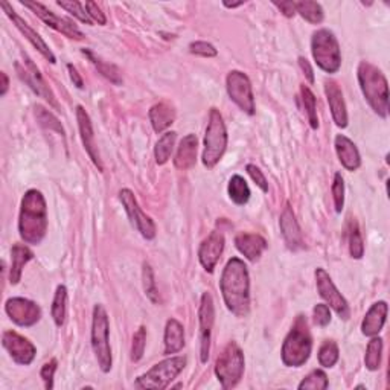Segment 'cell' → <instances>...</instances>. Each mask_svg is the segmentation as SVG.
Listing matches in <instances>:
<instances>
[{
    "mask_svg": "<svg viewBox=\"0 0 390 390\" xmlns=\"http://www.w3.org/2000/svg\"><path fill=\"white\" fill-rule=\"evenodd\" d=\"M220 288L228 309L237 317H246L250 311V277L244 261L232 258L221 274Z\"/></svg>",
    "mask_w": 390,
    "mask_h": 390,
    "instance_id": "6da1fadb",
    "label": "cell"
},
{
    "mask_svg": "<svg viewBox=\"0 0 390 390\" xmlns=\"http://www.w3.org/2000/svg\"><path fill=\"white\" fill-rule=\"evenodd\" d=\"M20 237L28 244L37 246L46 237L48 209L46 200L40 190L29 189L25 194L19 216Z\"/></svg>",
    "mask_w": 390,
    "mask_h": 390,
    "instance_id": "7a4b0ae2",
    "label": "cell"
},
{
    "mask_svg": "<svg viewBox=\"0 0 390 390\" xmlns=\"http://www.w3.org/2000/svg\"><path fill=\"white\" fill-rule=\"evenodd\" d=\"M358 83L372 110L381 118L389 113V85L384 74L374 64L363 62L358 66Z\"/></svg>",
    "mask_w": 390,
    "mask_h": 390,
    "instance_id": "3957f363",
    "label": "cell"
},
{
    "mask_svg": "<svg viewBox=\"0 0 390 390\" xmlns=\"http://www.w3.org/2000/svg\"><path fill=\"white\" fill-rule=\"evenodd\" d=\"M313 351V339L307 319L299 316L282 344V361L288 368H300L308 361Z\"/></svg>",
    "mask_w": 390,
    "mask_h": 390,
    "instance_id": "277c9868",
    "label": "cell"
},
{
    "mask_svg": "<svg viewBox=\"0 0 390 390\" xmlns=\"http://www.w3.org/2000/svg\"><path fill=\"white\" fill-rule=\"evenodd\" d=\"M228 148V130L221 113L216 109L209 111V123L204 134L203 165L206 168H214L226 153Z\"/></svg>",
    "mask_w": 390,
    "mask_h": 390,
    "instance_id": "5b68a950",
    "label": "cell"
},
{
    "mask_svg": "<svg viewBox=\"0 0 390 390\" xmlns=\"http://www.w3.org/2000/svg\"><path fill=\"white\" fill-rule=\"evenodd\" d=\"M311 52L316 64L326 74L339 72L342 66V52L339 40L329 29H319L311 39Z\"/></svg>",
    "mask_w": 390,
    "mask_h": 390,
    "instance_id": "8992f818",
    "label": "cell"
},
{
    "mask_svg": "<svg viewBox=\"0 0 390 390\" xmlns=\"http://www.w3.org/2000/svg\"><path fill=\"white\" fill-rule=\"evenodd\" d=\"M244 374V354L235 342H230L218 355L215 363V375L223 389L235 387Z\"/></svg>",
    "mask_w": 390,
    "mask_h": 390,
    "instance_id": "52a82bcc",
    "label": "cell"
},
{
    "mask_svg": "<svg viewBox=\"0 0 390 390\" xmlns=\"http://www.w3.org/2000/svg\"><path fill=\"white\" fill-rule=\"evenodd\" d=\"M92 348L97 355L98 365L102 372H110L111 369V348H110V326L107 311L102 305L93 308L92 320Z\"/></svg>",
    "mask_w": 390,
    "mask_h": 390,
    "instance_id": "ba28073f",
    "label": "cell"
},
{
    "mask_svg": "<svg viewBox=\"0 0 390 390\" xmlns=\"http://www.w3.org/2000/svg\"><path fill=\"white\" fill-rule=\"evenodd\" d=\"M185 357H169L153 366L146 374L139 377L134 381V386L137 389L163 390L171 384L172 379H176L180 375V372L185 369Z\"/></svg>",
    "mask_w": 390,
    "mask_h": 390,
    "instance_id": "9c48e42d",
    "label": "cell"
},
{
    "mask_svg": "<svg viewBox=\"0 0 390 390\" xmlns=\"http://www.w3.org/2000/svg\"><path fill=\"white\" fill-rule=\"evenodd\" d=\"M226 89L229 98L247 115H255V97L252 83L241 71H232L226 78Z\"/></svg>",
    "mask_w": 390,
    "mask_h": 390,
    "instance_id": "30bf717a",
    "label": "cell"
},
{
    "mask_svg": "<svg viewBox=\"0 0 390 390\" xmlns=\"http://www.w3.org/2000/svg\"><path fill=\"white\" fill-rule=\"evenodd\" d=\"M314 276H316V285H317V291L320 294V298H322L328 305L335 311L337 316L343 320H348L351 316L349 305H348V302H346V299L340 294V291L337 290V287L331 279V276H329L323 268H317Z\"/></svg>",
    "mask_w": 390,
    "mask_h": 390,
    "instance_id": "8fae6325",
    "label": "cell"
},
{
    "mask_svg": "<svg viewBox=\"0 0 390 390\" xmlns=\"http://www.w3.org/2000/svg\"><path fill=\"white\" fill-rule=\"evenodd\" d=\"M119 198L128 215L130 221H132V224L137 229V232H141V235L145 239H154L155 238V224L150 216L141 209V206H139L132 190L123 189L119 193Z\"/></svg>",
    "mask_w": 390,
    "mask_h": 390,
    "instance_id": "7c38bea8",
    "label": "cell"
},
{
    "mask_svg": "<svg viewBox=\"0 0 390 390\" xmlns=\"http://www.w3.org/2000/svg\"><path fill=\"white\" fill-rule=\"evenodd\" d=\"M22 5L25 8H29V10L34 14H36L43 23H46L49 26V28L55 29L60 34H63V36H66L67 39H72V40H83L84 39V34L80 29H78L76 25H74L71 20L63 19V17L54 14L49 10V8H46L43 4L22 2Z\"/></svg>",
    "mask_w": 390,
    "mask_h": 390,
    "instance_id": "4fadbf2b",
    "label": "cell"
},
{
    "mask_svg": "<svg viewBox=\"0 0 390 390\" xmlns=\"http://www.w3.org/2000/svg\"><path fill=\"white\" fill-rule=\"evenodd\" d=\"M15 71H17V74H19L20 80L28 84L29 89H32L34 93L39 95V97H41L43 99H46L54 109H58V102L55 99V95L52 93L50 88L45 81V78L41 76L37 66L32 63L31 58L25 55L23 64L15 63Z\"/></svg>",
    "mask_w": 390,
    "mask_h": 390,
    "instance_id": "5bb4252c",
    "label": "cell"
},
{
    "mask_svg": "<svg viewBox=\"0 0 390 390\" xmlns=\"http://www.w3.org/2000/svg\"><path fill=\"white\" fill-rule=\"evenodd\" d=\"M5 311L15 325L23 328L34 326L41 317V309L37 303L25 298L8 299L5 303Z\"/></svg>",
    "mask_w": 390,
    "mask_h": 390,
    "instance_id": "9a60e30c",
    "label": "cell"
},
{
    "mask_svg": "<svg viewBox=\"0 0 390 390\" xmlns=\"http://www.w3.org/2000/svg\"><path fill=\"white\" fill-rule=\"evenodd\" d=\"M215 322V308L211 293H203L200 309H198V323H200V358L206 363L211 352V334Z\"/></svg>",
    "mask_w": 390,
    "mask_h": 390,
    "instance_id": "2e32d148",
    "label": "cell"
},
{
    "mask_svg": "<svg viewBox=\"0 0 390 390\" xmlns=\"http://www.w3.org/2000/svg\"><path fill=\"white\" fill-rule=\"evenodd\" d=\"M2 344L4 348L10 352L11 358L17 365L28 366L36 358L37 349L28 339H25L23 335L17 334L15 331H5L2 335Z\"/></svg>",
    "mask_w": 390,
    "mask_h": 390,
    "instance_id": "e0dca14e",
    "label": "cell"
},
{
    "mask_svg": "<svg viewBox=\"0 0 390 390\" xmlns=\"http://www.w3.org/2000/svg\"><path fill=\"white\" fill-rule=\"evenodd\" d=\"M0 6H2V10H4V11L6 13V15L10 17V19L13 20V23L15 25V28L23 34L25 39L28 40V41L31 43V45H32L34 48H36V49L40 52V54L48 60L49 63L55 64V63H57V58H55L54 54H52V50H50L49 46L46 45V41L43 40V39L39 36V34H37L36 31H34V29L31 28V26H29L28 23H26V22L22 19V17L13 10V8L10 6V4L2 2V4H0Z\"/></svg>",
    "mask_w": 390,
    "mask_h": 390,
    "instance_id": "ac0fdd59",
    "label": "cell"
},
{
    "mask_svg": "<svg viewBox=\"0 0 390 390\" xmlns=\"http://www.w3.org/2000/svg\"><path fill=\"white\" fill-rule=\"evenodd\" d=\"M76 120H78V128H80V136H81V141H83L85 151H88L89 158L95 163V167L98 168V171H102V162H101V155L98 151V145H97V142H95L92 119L88 111H85L84 107H81V106L76 107Z\"/></svg>",
    "mask_w": 390,
    "mask_h": 390,
    "instance_id": "d6986e66",
    "label": "cell"
},
{
    "mask_svg": "<svg viewBox=\"0 0 390 390\" xmlns=\"http://www.w3.org/2000/svg\"><path fill=\"white\" fill-rule=\"evenodd\" d=\"M224 250V235L221 232L214 230L209 237H207L198 250V259L207 273H212L215 270L216 263L220 261L221 253Z\"/></svg>",
    "mask_w": 390,
    "mask_h": 390,
    "instance_id": "ffe728a7",
    "label": "cell"
},
{
    "mask_svg": "<svg viewBox=\"0 0 390 390\" xmlns=\"http://www.w3.org/2000/svg\"><path fill=\"white\" fill-rule=\"evenodd\" d=\"M279 226H281V232L282 237L287 242V246L290 250H299L303 249V238H302V232L299 228V223L296 220V215L293 212V207L290 203L285 204L284 211L281 214L279 218Z\"/></svg>",
    "mask_w": 390,
    "mask_h": 390,
    "instance_id": "44dd1931",
    "label": "cell"
},
{
    "mask_svg": "<svg viewBox=\"0 0 390 390\" xmlns=\"http://www.w3.org/2000/svg\"><path fill=\"white\" fill-rule=\"evenodd\" d=\"M325 93L335 125L346 128L348 127V110H346V104L340 88L335 81H325Z\"/></svg>",
    "mask_w": 390,
    "mask_h": 390,
    "instance_id": "7402d4cb",
    "label": "cell"
},
{
    "mask_svg": "<svg viewBox=\"0 0 390 390\" xmlns=\"http://www.w3.org/2000/svg\"><path fill=\"white\" fill-rule=\"evenodd\" d=\"M235 246L241 255H244L249 261H258L267 249V241L258 233H238L235 238Z\"/></svg>",
    "mask_w": 390,
    "mask_h": 390,
    "instance_id": "603a6c76",
    "label": "cell"
},
{
    "mask_svg": "<svg viewBox=\"0 0 390 390\" xmlns=\"http://www.w3.org/2000/svg\"><path fill=\"white\" fill-rule=\"evenodd\" d=\"M387 303L384 300H379L374 303L369 308L365 319L361 323V333L368 337H375L381 333V329L384 328L386 319H387Z\"/></svg>",
    "mask_w": 390,
    "mask_h": 390,
    "instance_id": "cb8c5ba5",
    "label": "cell"
},
{
    "mask_svg": "<svg viewBox=\"0 0 390 390\" xmlns=\"http://www.w3.org/2000/svg\"><path fill=\"white\" fill-rule=\"evenodd\" d=\"M335 153L339 160L348 171H357L361 165L360 153L349 137L339 134L335 137Z\"/></svg>",
    "mask_w": 390,
    "mask_h": 390,
    "instance_id": "d4e9b609",
    "label": "cell"
},
{
    "mask_svg": "<svg viewBox=\"0 0 390 390\" xmlns=\"http://www.w3.org/2000/svg\"><path fill=\"white\" fill-rule=\"evenodd\" d=\"M197 146L198 141L195 134H188L181 139L174 158V167L177 169L186 171L194 167L197 162Z\"/></svg>",
    "mask_w": 390,
    "mask_h": 390,
    "instance_id": "484cf974",
    "label": "cell"
},
{
    "mask_svg": "<svg viewBox=\"0 0 390 390\" xmlns=\"http://www.w3.org/2000/svg\"><path fill=\"white\" fill-rule=\"evenodd\" d=\"M163 343H165V355H171V354H177L185 346V331L183 326L176 319H169L167 322V326H165V337H163Z\"/></svg>",
    "mask_w": 390,
    "mask_h": 390,
    "instance_id": "4316f807",
    "label": "cell"
},
{
    "mask_svg": "<svg viewBox=\"0 0 390 390\" xmlns=\"http://www.w3.org/2000/svg\"><path fill=\"white\" fill-rule=\"evenodd\" d=\"M176 120V110L167 102H159L150 110V123L155 133H162Z\"/></svg>",
    "mask_w": 390,
    "mask_h": 390,
    "instance_id": "83f0119b",
    "label": "cell"
},
{
    "mask_svg": "<svg viewBox=\"0 0 390 390\" xmlns=\"http://www.w3.org/2000/svg\"><path fill=\"white\" fill-rule=\"evenodd\" d=\"M34 258V253L26 246L15 244L11 249V270H10V282L17 285L22 279V272L25 265Z\"/></svg>",
    "mask_w": 390,
    "mask_h": 390,
    "instance_id": "f1b7e54d",
    "label": "cell"
},
{
    "mask_svg": "<svg viewBox=\"0 0 390 390\" xmlns=\"http://www.w3.org/2000/svg\"><path fill=\"white\" fill-rule=\"evenodd\" d=\"M83 54L89 58V62L97 67V71L104 76V78H107L109 81H111L113 84L116 85H120L123 84V76H120V72H119V69L115 66V64H110L107 62H104V60L98 55H95L92 50L89 49H83Z\"/></svg>",
    "mask_w": 390,
    "mask_h": 390,
    "instance_id": "f546056e",
    "label": "cell"
},
{
    "mask_svg": "<svg viewBox=\"0 0 390 390\" xmlns=\"http://www.w3.org/2000/svg\"><path fill=\"white\" fill-rule=\"evenodd\" d=\"M176 141H177V133L176 132H167L165 134H162V137L155 144L154 148V158L158 165H165L172 154V150L176 146Z\"/></svg>",
    "mask_w": 390,
    "mask_h": 390,
    "instance_id": "4dcf8cb0",
    "label": "cell"
},
{
    "mask_svg": "<svg viewBox=\"0 0 390 390\" xmlns=\"http://www.w3.org/2000/svg\"><path fill=\"white\" fill-rule=\"evenodd\" d=\"M228 193H229L230 200L238 206H244L250 200V188L247 185V181L241 176H233L230 179Z\"/></svg>",
    "mask_w": 390,
    "mask_h": 390,
    "instance_id": "1f68e13d",
    "label": "cell"
},
{
    "mask_svg": "<svg viewBox=\"0 0 390 390\" xmlns=\"http://www.w3.org/2000/svg\"><path fill=\"white\" fill-rule=\"evenodd\" d=\"M66 308H67V288L64 285H58L54 296V302H52V309H50L52 319H54L57 326H62L64 323Z\"/></svg>",
    "mask_w": 390,
    "mask_h": 390,
    "instance_id": "d6a6232c",
    "label": "cell"
},
{
    "mask_svg": "<svg viewBox=\"0 0 390 390\" xmlns=\"http://www.w3.org/2000/svg\"><path fill=\"white\" fill-rule=\"evenodd\" d=\"M296 13H299L303 19H305L311 25H319L323 22V8L317 2H296Z\"/></svg>",
    "mask_w": 390,
    "mask_h": 390,
    "instance_id": "836d02e7",
    "label": "cell"
},
{
    "mask_svg": "<svg viewBox=\"0 0 390 390\" xmlns=\"http://www.w3.org/2000/svg\"><path fill=\"white\" fill-rule=\"evenodd\" d=\"M381 355H383V339L381 337H372V340L368 343L365 365L369 370H378L381 365Z\"/></svg>",
    "mask_w": 390,
    "mask_h": 390,
    "instance_id": "e575fe53",
    "label": "cell"
},
{
    "mask_svg": "<svg viewBox=\"0 0 390 390\" xmlns=\"http://www.w3.org/2000/svg\"><path fill=\"white\" fill-rule=\"evenodd\" d=\"M300 93H302L303 107H305L307 116H308V123H309L311 128L317 130L319 128V116H317V102H316L314 93L311 92L307 85H302Z\"/></svg>",
    "mask_w": 390,
    "mask_h": 390,
    "instance_id": "d590c367",
    "label": "cell"
},
{
    "mask_svg": "<svg viewBox=\"0 0 390 390\" xmlns=\"http://www.w3.org/2000/svg\"><path fill=\"white\" fill-rule=\"evenodd\" d=\"M339 361V346L335 342L328 340L319 349V363L323 368H333Z\"/></svg>",
    "mask_w": 390,
    "mask_h": 390,
    "instance_id": "8d00e7d4",
    "label": "cell"
},
{
    "mask_svg": "<svg viewBox=\"0 0 390 390\" xmlns=\"http://www.w3.org/2000/svg\"><path fill=\"white\" fill-rule=\"evenodd\" d=\"M36 116H37L39 124L43 128H48V130H50V132H57L58 134H62V136L66 134L62 123H60V120L54 115H52L49 110H46L45 107L37 106L36 107Z\"/></svg>",
    "mask_w": 390,
    "mask_h": 390,
    "instance_id": "74e56055",
    "label": "cell"
},
{
    "mask_svg": "<svg viewBox=\"0 0 390 390\" xmlns=\"http://www.w3.org/2000/svg\"><path fill=\"white\" fill-rule=\"evenodd\" d=\"M329 386L328 377L323 370L316 369L311 372L308 377H305L302 379V383L299 384V389H309V390H325Z\"/></svg>",
    "mask_w": 390,
    "mask_h": 390,
    "instance_id": "f35d334b",
    "label": "cell"
},
{
    "mask_svg": "<svg viewBox=\"0 0 390 390\" xmlns=\"http://www.w3.org/2000/svg\"><path fill=\"white\" fill-rule=\"evenodd\" d=\"M349 253L354 259H361L365 255V242H363L358 224L352 221L349 226Z\"/></svg>",
    "mask_w": 390,
    "mask_h": 390,
    "instance_id": "ab89813d",
    "label": "cell"
},
{
    "mask_svg": "<svg viewBox=\"0 0 390 390\" xmlns=\"http://www.w3.org/2000/svg\"><path fill=\"white\" fill-rule=\"evenodd\" d=\"M142 279H144V290L146 298H148L153 303H159L160 302V296L158 287H155V279H154V272L150 264H144V270H142Z\"/></svg>",
    "mask_w": 390,
    "mask_h": 390,
    "instance_id": "60d3db41",
    "label": "cell"
},
{
    "mask_svg": "<svg viewBox=\"0 0 390 390\" xmlns=\"http://www.w3.org/2000/svg\"><path fill=\"white\" fill-rule=\"evenodd\" d=\"M57 5L60 8H63V10H66L67 13H71L80 22H83L85 25H92L93 23L92 19L89 17V14H88V11H85L84 4H80V2H62V0H58Z\"/></svg>",
    "mask_w": 390,
    "mask_h": 390,
    "instance_id": "b9f144b4",
    "label": "cell"
},
{
    "mask_svg": "<svg viewBox=\"0 0 390 390\" xmlns=\"http://www.w3.org/2000/svg\"><path fill=\"white\" fill-rule=\"evenodd\" d=\"M333 197H334V206L335 212L340 214L344 206V180L340 172H335L334 181H333Z\"/></svg>",
    "mask_w": 390,
    "mask_h": 390,
    "instance_id": "7bdbcfd3",
    "label": "cell"
},
{
    "mask_svg": "<svg viewBox=\"0 0 390 390\" xmlns=\"http://www.w3.org/2000/svg\"><path fill=\"white\" fill-rule=\"evenodd\" d=\"M146 344V328L141 326L137 329V333L133 337V346H132V360L136 363L144 357Z\"/></svg>",
    "mask_w": 390,
    "mask_h": 390,
    "instance_id": "ee69618b",
    "label": "cell"
},
{
    "mask_svg": "<svg viewBox=\"0 0 390 390\" xmlns=\"http://www.w3.org/2000/svg\"><path fill=\"white\" fill-rule=\"evenodd\" d=\"M189 52L194 55L198 57H204V58H214L218 55V50L215 49L214 45L207 41H194L189 45Z\"/></svg>",
    "mask_w": 390,
    "mask_h": 390,
    "instance_id": "f6af8a7d",
    "label": "cell"
},
{
    "mask_svg": "<svg viewBox=\"0 0 390 390\" xmlns=\"http://www.w3.org/2000/svg\"><path fill=\"white\" fill-rule=\"evenodd\" d=\"M313 314L317 326L325 328L331 323V309H329V307L325 305V303H317L313 309Z\"/></svg>",
    "mask_w": 390,
    "mask_h": 390,
    "instance_id": "bcb514c9",
    "label": "cell"
},
{
    "mask_svg": "<svg viewBox=\"0 0 390 390\" xmlns=\"http://www.w3.org/2000/svg\"><path fill=\"white\" fill-rule=\"evenodd\" d=\"M57 370V360L52 358L50 361H48L46 365H43L41 370H40V377L43 379V383H45V387L48 390H50L54 387V374Z\"/></svg>",
    "mask_w": 390,
    "mask_h": 390,
    "instance_id": "7dc6e473",
    "label": "cell"
},
{
    "mask_svg": "<svg viewBox=\"0 0 390 390\" xmlns=\"http://www.w3.org/2000/svg\"><path fill=\"white\" fill-rule=\"evenodd\" d=\"M246 169H247V172H249V176L252 177V180L259 186V189H261L263 193H268V183H267L265 176L263 174V171L259 169V168L256 167V165H252V163L247 165Z\"/></svg>",
    "mask_w": 390,
    "mask_h": 390,
    "instance_id": "c3c4849f",
    "label": "cell"
},
{
    "mask_svg": "<svg viewBox=\"0 0 390 390\" xmlns=\"http://www.w3.org/2000/svg\"><path fill=\"white\" fill-rule=\"evenodd\" d=\"M84 6H85V11H88V14H89V17L92 19V22H97L98 25H106V23H107L106 15H104V13L101 11V8L98 6V4H95V2H85Z\"/></svg>",
    "mask_w": 390,
    "mask_h": 390,
    "instance_id": "681fc988",
    "label": "cell"
},
{
    "mask_svg": "<svg viewBox=\"0 0 390 390\" xmlns=\"http://www.w3.org/2000/svg\"><path fill=\"white\" fill-rule=\"evenodd\" d=\"M299 66L302 69V72L303 75L307 76V80L311 83V84H314V71H313V67H311L309 62L307 58H303V57H299Z\"/></svg>",
    "mask_w": 390,
    "mask_h": 390,
    "instance_id": "f907efd6",
    "label": "cell"
},
{
    "mask_svg": "<svg viewBox=\"0 0 390 390\" xmlns=\"http://www.w3.org/2000/svg\"><path fill=\"white\" fill-rule=\"evenodd\" d=\"M67 71H69V76H71L74 85H76L78 89H83L84 88V80H83V76L80 75V72L76 71V67L74 64H67Z\"/></svg>",
    "mask_w": 390,
    "mask_h": 390,
    "instance_id": "816d5d0a",
    "label": "cell"
},
{
    "mask_svg": "<svg viewBox=\"0 0 390 390\" xmlns=\"http://www.w3.org/2000/svg\"><path fill=\"white\" fill-rule=\"evenodd\" d=\"M274 5L279 8L285 17H293L296 14V2H274Z\"/></svg>",
    "mask_w": 390,
    "mask_h": 390,
    "instance_id": "f5cc1de1",
    "label": "cell"
},
{
    "mask_svg": "<svg viewBox=\"0 0 390 390\" xmlns=\"http://www.w3.org/2000/svg\"><path fill=\"white\" fill-rule=\"evenodd\" d=\"M0 78H2V90H0V95L5 97L8 89H10V80H8V75L5 72L0 74Z\"/></svg>",
    "mask_w": 390,
    "mask_h": 390,
    "instance_id": "db71d44e",
    "label": "cell"
},
{
    "mask_svg": "<svg viewBox=\"0 0 390 390\" xmlns=\"http://www.w3.org/2000/svg\"><path fill=\"white\" fill-rule=\"evenodd\" d=\"M223 5L226 6V8H230V10H233V8H238V6H242V5H244V2H238V4H228V2H224Z\"/></svg>",
    "mask_w": 390,
    "mask_h": 390,
    "instance_id": "11a10c76",
    "label": "cell"
}]
</instances>
